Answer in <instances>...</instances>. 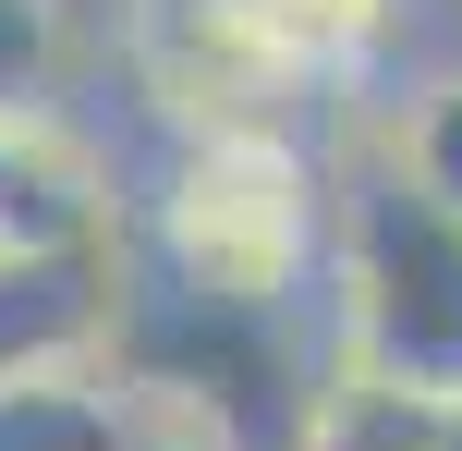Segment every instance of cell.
Listing matches in <instances>:
<instances>
[{
	"instance_id": "ba28073f",
	"label": "cell",
	"mask_w": 462,
	"mask_h": 451,
	"mask_svg": "<svg viewBox=\"0 0 462 451\" xmlns=\"http://www.w3.org/2000/svg\"><path fill=\"white\" fill-rule=\"evenodd\" d=\"M134 403H146V390H134ZM134 451H231V439L208 428V415H171V403H146V415H134Z\"/></svg>"
},
{
	"instance_id": "6da1fadb",
	"label": "cell",
	"mask_w": 462,
	"mask_h": 451,
	"mask_svg": "<svg viewBox=\"0 0 462 451\" xmlns=\"http://www.w3.org/2000/svg\"><path fill=\"white\" fill-rule=\"evenodd\" d=\"M328 244H341V183L317 171L304 135H171L159 183H146V268L159 293L244 317H292L328 293Z\"/></svg>"
},
{
	"instance_id": "5b68a950",
	"label": "cell",
	"mask_w": 462,
	"mask_h": 451,
	"mask_svg": "<svg viewBox=\"0 0 462 451\" xmlns=\"http://www.w3.org/2000/svg\"><path fill=\"white\" fill-rule=\"evenodd\" d=\"M255 13H268V37L292 49L304 86H353V73L402 37V13H414V0H255Z\"/></svg>"
},
{
	"instance_id": "9c48e42d",
	"label": "cell",
	"mask_w": 462,
	"mask_h": 451,
	"mask_svg": "<svg viewBox=\"0 0 462 451\" xmlns=\"http://www.w3.org/2000/svg\"><path fill=\"white\" fill-rule=\"evenodd\" d=\"M450 451H462V403H450Z\"/></svg>"
},
{
	"instance_id": "8992f818",
	"label": "cell",
	"mask_w": 462,
	"mask_h": 451,
	"mask_svg": "<svg viewBox=\"0 0 462 451\" xmlns=\"http://www.w3.org/2000/svg\"><path fill=\"white\" fill-rule=\"evenodd\" d=\"M73 73V0H0V122L61 110Z\"/></svg>"
},
{
	"instance_id": "277c9868",
	"label": "cell",
	"mask_w": 462,
	"mask_h": 451,
	"mask_svg": "<svg viewBox=\"0 0 462 451\" xmlns=\"http://www.w3.org/2000/svg\"><path fill=\"white\" fill-rule=\"evenodd\" d=\"M450 403L462 390L390 379V366H317V403H304V451H450Z\"/></svg>"
},
{
	"instance_id": "52a82bcc",
	"label": "cell",
	"mask_w": 462,
	"mask_h": 451,
	"mask_svg": "<svg viewBox=\"0 0 462 451\" xmlns=\"http://www.w3.org/2000/svg\"><path fill=\"white\" fill-rule=\"evenodd\" d=\"M377 159H390V171H414L439 208H462V73H439V86H414V98H402Z\"/></svg>"
},
{
	"instance_id": "30bf717a",
	"label": "cell",
	"mask_w": 462,
	"mask_h": 451,
	"mask_svg": "<svg viewBox=\"0 0 462 451\" xmlns=\"http://www.w3.org/2000/svg\"><path fill=\"white\" fill-rule=\"evenodd\" d=\"M0 257H13V244H0Z\"/></svg>"
},
{
	"instance_id": "3957f363",
	"label": "cell",
	"mask_w": 462,
	"mask_h": 451,
	"mask_svg": "<svg viewBox=\"0 0 462 451\" xmlns=\"http://www.w3.org/2000/svg\"><path fill=\"white\" fill-rule=\"evenodd\" d=\"M122 317H134V244L0 257V390L122 366Z\"/></svg>"
},
{
	"instance_id": "7a4b0ae2",
	"label": "cell",
	"mask_w": 462,
	"mask_h": 451,
	"mask_svg": "<svg viewBox=\"0 0 462 451\" xmlns=\"http://www.w3.org/2000/svg\"><path fill=\"white\" fill-rule=\"evenodd\" d=\"M328 354L390 366V379L462 390V208L414 171H353L341 183V244H328Z\"/></svg>"
}]
</instances>
